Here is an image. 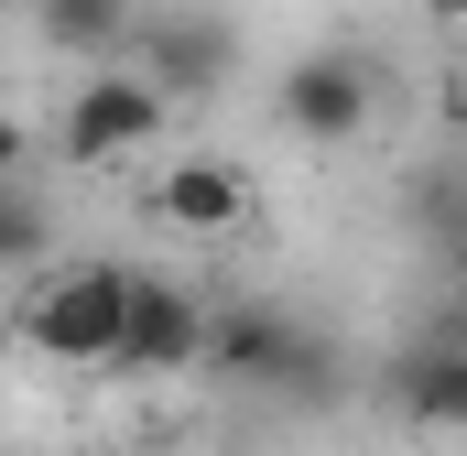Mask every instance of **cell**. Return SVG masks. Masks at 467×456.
Here are the masks:
<instances>
[{
	"label": "cell",
	"mask_w": 467,
	"mask_h": 456,
	"mask_svg": "<svg viewBox=\"0 0 467 456\" xmlns=\"http://www.w3.org/2000/svg\"><path fill=\"white\" fill-rule=\"evenodd\" d=\"M22 347L55 358V369H109L119 358V326H130V272L119 261H66L22 294Z\"/></svg>",
	"instance_id": "cell-1"
},
{
	"label": "cell",
	"mask_w": 467,
	"mask_h": 456,
	"mask_svg": "<svg viewBox=\"0 0 467 456\" xmlns=\"http://www.w3.org/2000/svg\"><path fill=\"white\" fill-rule=\"evenodd\" d=\"M163 119H174V98H163L141 66H88V77H77V98L55 109V152H66L77 174H99V163L152 152V141H163Z\"/></svg>",
	"instance_id": "cell-2"
},
{
	"label": "cell",
	"mask_w": 467,
	"mask_h": 456,
	"mask_svg": "<svg viewBox=\"0 0 467 456\" xmlns=\"http://www.w3.org/2000/svg\"><path fill=\"white\" fill-rule=\"evenodd\" d=\"M207 305L185 294V283H163V272H130V326H119V380H185V369H207Z\"/></svg>",
	"instance_id": "cell-3"
},
{
	"label": "cell",
	"mask_w": 467,
	"mask_h": 456,
	"mask_svg": "<svg viewBox=\"0 0 467 456\" xmlns=\"http://www.w3.org/2000/svg\"><path fill=\"white\" fill-rule=\"evenodd\" d=\"M272 109H283L294 141L348 152L358 130H369V66H358V55H294V66H283V88H272Z\"/></svg>",
	"instance_id": "cell-4"
},
{
	"label": "cell",
	"mask_w": 467,
	"mask_h": 456,
	"mask_svg": "<svg viewBox=\"0 0 467 456\" xmlns=\"http://www.w3.org/2000/svg\"><path fill=\"white\" fill-rule=\"evenodd\" d=\"M152 218L185 228V239H239V228H250V174L218 163V152H174V163L152 174Z\"/></svg>",
	"instance_id": "cell-5"
},
{
	"label": "cell",
	"mask_w": 467,
	"mask_h": 456,
	"mask_svg": "<svg viewBox=\"0 0 467 456\" xmlns=\"http://www.w3.org/2000/svg\"><path fill=\"white\" fill-rule=\"evenodd\" d=\"M316 369V347L294 337V316H261V305H239L207 326V380H239V391H294Z\"/></svg>",
	"instance_id": "cell-6"
},
{
	"label": "cell",
	"mask_w": 467,
	"mask_h": 456,
	"mask_svg": "<svg viewBox=\"0 0 467 456\" xmlns=\"http://www.w3.org/2000/svg\"><path fill=\"white\" fill-rule=\"evenodd\" d=\"M391 402H402V424H424V435H457V424H467V347H457V337L413 347V358L391 369Z\"/></svg>",
	"instance_id": "cell-7"
},
{
	"label": "cell",
	"mask_w": 467,
	"mask_h": 456,
	"mask_svg": "<svg viewBox=\"0 0 467 456\" xmlns=\"http://www.w3.org/2000/svg\"><path fill=\"white\" fill-rule=\"evenodd\" d=\"M33 44L88 55V66H130V0H33Z\"/></svg>",
	"instance_id": "cell-8"
},
{
	"label": "cell",
	"mask_w": 467,
	"mask_h": 456,
	"mask_svg": "<svg viewBox=\"0 0 467 456\" xmlns=\"http://www.w3.org/2000/svg\"><path fill=\"white\" fill-rule=\"evenodd\" d=\"M33 250H44V207H33L22 185H0V272H11V261H33Z\"/></svg>",
	"instance_id": "cell-9"
},
{
	"label": "cell",
	"mask_w": 467,
	"mask_h": 456,
	"mask_svg": "<svg viewBox=\"0 0 467 456\" xmlns=\"http://www.w3.org/2000/svg\"><path fill=\"white\" fill-rule=\"evenodd\" d=\"M22 163H33V119L0 109V185H22Z\"/></svg>",
	"instance_id": "cell-10"
},
{
	"label": "cell",
	"mask_w": 467,
	"mask_h": 456,
	"mask_svg": "<svg viewBox=\"0 0 467 456\" xmlns=\"http://www.w3.org/2000/svg\"><path fill=\"white\" fill-rule=\"evenodd\" d=\"M446 337H457V347H467V294H457V305H446Z\"/></svg>",
	"instance_id": "cell-11"
},
{
	"label": "cell",
	"mask_w": 467,
	"mask_h": 456,
	"mask_svg": "<svg viewBox=\"0 0 467 456\" xmlns=\"http://www.w3.org/2000/svg\"><path fill=\"white\" fill-rule=\"evenodd\" d=\"M424 11H435V22H467V0H424Z\"/></svg>",
	"instance_id": "cell-12"
}]
</instances>
